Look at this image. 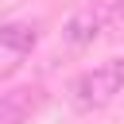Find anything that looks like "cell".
<instances>
[{
	"instance_id": "6da1fadb",
	"label": "cell",
	"mask_w": 124,
	"mask_h": 124,
	"mask_svg": "<svg viewBox=\"0 0 124 124\" xmlns=\"http://www.w3.org/2000/svg\"><path fill=\"white\" fill-rule=\"evenodd\" d=\"M116 97H124V58L101 62L93 70H81L66 85V101L74 112H101Z\"/></svg>"
},
{
	"instance_id": "7a4b0ae2",
	"label": "cell",
	"mask_w": 124,
	"mask_h": 124,
	"mask_svg": "<svg viewBox=\"0 0 124 124\" xmlns=\"http://www.w3.org/2000/svg\"><path fill=\"white\" fill-rule=\"evenodd\" d=\"M35 46H39V23H31V19H8V23H0V81L12 78L31 58Z\"/></svg>"
},
{
	"instance_id": "3957f363",
	"label": "cell",
	"mask_w": 124,
	"mask_h": 124,
	"mask_svg": "<svg viewBox=\"0 0 124 124\" xmlns=\"http://www.w3.org/2000/svg\"><path fill=\"white\" fill-rule=\"evenodd\" d=\"M108 16H112V8H105V4H85V8H78V12L66 19V27H62V43H66L70 50L93 46V43L101 39Z\"/></svg>"
},
{
	"instance_id": "277c9868",
	"label": "cell",
	"mask_w": 124,
	"mask_h": 124,
	"mask_svg": "<svg viewBox=\"0 0 124 124\" xmlns=\"http://www.w3.org/2000/svg\"><path fill=\"white\" fill-rule=\"evenodd\" d=\"M43 101H46L43 85H16L0 93V124H27L43 108Z\"/></svg>"
},
{
	"instance_id": "5b68a950",
	"label": "cell",
	"mask_w": 124,
	"mask_h": 124,
	"mask_svg": "<svg viewBox=\"0 0 124 124\" xmlns=\"http://www.w3.org/2000/svg\"><path fill=\"white\" fill-rule=\"evenodd\" d=\"M112 19H120V23H124V0H116V4H112Z\"/></svg>"
}]
</instances>
